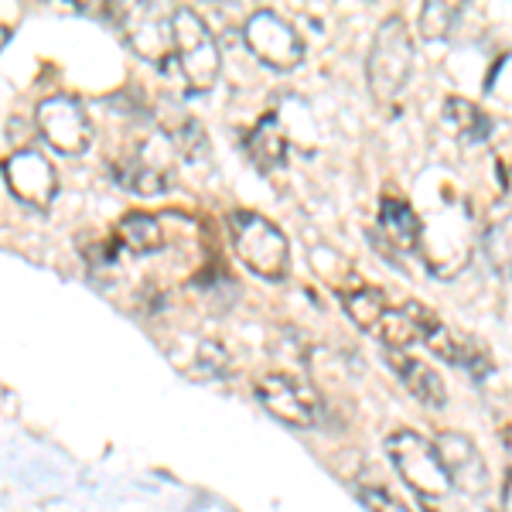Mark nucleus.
<instances>
[{
  "label": "nucleus",
  "mask_w": 512,
  "mask_h": 512,
  "mask_svg": "<svg viewBox=\"0 0 512 512\" xmlns=\"http://www.w3.org/2000/svg\"><path fill=\"white\" fill-rule=\"evenodd\" d=\"M287 147H291V144H287V134H284V127H280L277 113L260 117L243 137L246 158H250L260 171L284 168V164H287Z\"/></svg>",
  "instance_id": "nucleus-13"
},
{
  "label": "nucleus",
  "mask_w": 512,
  "mask_h": 512,
  "mask_svg": "<svg viewBox=\"0 0 512 512\" xmlns=\"http://www.w3.org/2000/svg\"><path fill=\"white\" fill-rule=\"evenodd\" d=\"M502 509L512 512V472L506 475V485H502Z\"/></svg>",
  "instance_id": "nucleus-25"
},
{
  "label": "nucleus",
  "mask_w": 512,
  "mask_h": 512,
  "mask_svg": "<svg viewBox=\"0 0 512 512\" xmlns=\"http://www.w3.org/2000/svg\"><path fill=\"white\" fill-rule=\"evenodd\" d=\"M414 38L400 14H390L379 24L373 48H369V89L379 103H393L396 96L407 89L410 76H414Z\"/></svg>",
  "instance_id": "nucleus-2"
},
{
  "label": "nucleus",
  "mask_w": 512,
  "mask_h": 512,
  "mask_svg": "<svg viewBox=\"0 0 512 512\" xmlns=\"http://www.w3.org/2000/svg\"><path fill=\"white\" fill-rule=\"evenodd\" d=\"M386 362H390L393 373L400 376V383L407 386L420 403H427V407H444L448 390H444V379L437 376V369H431L427 362L414 359V355H403V352H390Z\"/></svg>",
  "instance_id": "nucleus-15"
},
{
  "label": "nucleus",
  "mask_w": 512,
  "mask_h": 512,
  "mask_svg": "<svg viewBox=\"0 0 512 512\" xmlns=\"http://www.w3.org/2000/svg\"><path fill=\"white\" fill-rule=\"evenodd\" d=\"M407 311H410V315H414V321H417L420 342H424L434 355H441V359H444V362H451V366L475 369L478 376L489 373V355L478 349L472 338L451 332V328L444 325V321L437 318L431 308H424L420 301H407Z\"/></svg>",
  "instance_id": "nucleus-11"
},
{
  "label": "nucleus",
  "mask_w": 512,
  "mask_h": 512,
  "mask_svg": "<svg viewBox=\"0 0 512 512\" xmlns=\"http://www.w3.org/2000/svg\"><path fill=\"white\" fill-rule=\"evenodd\" d=\"M229 369V352L226 345L216 342V338H202L198 342V349L192 355V362H188V376L195 379H216Z\"/></svg>",
  "instance_id": "nucleus-21"
},
{
  "label": "nucleus",
  "mask_w": 512,
  "mask_h": 512,
  "mask_svg": "<svg viewBox=\"0 0 512 512\" xmlns=\"http://www.w3.org/2000/svg\"><path fill=\"white\" fill-rule=\"evenodd\" d=\"M458 14H461L458 4H444V0H437V4H424V11H420V31H424L427 41L448 38L454 21H458Z\"/></svg>",
  "instance_id": "nucleus-22"
},
{
  "label": "nucleus",
  "mask_w": 512,
  "mask_h": 512,
  "mask_svg": "<svg viewBox=\"0 0 512 512\" xmlns=\"http://www.w3.org/2000/svg\"><path fill=\"white\" fill-rule=\"evenodd\" d=\"M482 250H485V260H489V267L495 274L512 280V216L492 222V226L485 229Z\"/></svg>",
  "instance_id": "nucleus-19"
},
{
  "label": "nucleus",
  "mask_w": 512,
  "mask_h": 512,
  "mask_svg": "<svg viewBox=\"0 0 512 512\" xmlns=\"http://www.w3.org/2000/svg\"><path fill=\"white\" fill-rule=\"evenodd\" d=\"M434 451L454 489H461L465 495H485V489H489V465H485L482 451L475 448L472 437L444 431L437 434Z\"/></svg>",
  "instance_id": "nucleus-12"
},
{
  "label": "nucleus",
  "mask_w": 512,
  "mask_h": 512,
  "mask_svg": "<svg viewBox=\"0 0 512 512\" xmlns=\"http://www.w3.org/2000/svg\"><path fill=\"white\" fill-rule=\"evenodd\" d=\"M161 239H164V229L158 216H147V212H130L117 222L113 229V246L117 253H154L161 250Z\"/></svg>",
  "instance_id": "nucleus-16"
},
{
  "label": "nucleus",
  "mask_w": 512,
  "mask_h": 512,
  "mask_svg": "<svg viewBox=\"0 0 512 512\" xmlns=\"http://www.w3.org/2000/svg\"><path fill=\"white\" fill-rule=\"evenodd\" d=\"M379 233L386 236V243L393 250H417L420 246V233H424V222L414 212V205L407 198H396V195H383L379 202Z\"/></svg>",
  "instance_id": "nucleus-14"
},
{
  "label": "nucleus",
  "mask_w": 512,
  "mask_h": 512,
  "mask_svg": "<svg viewBox=\"0 0 512 512\" xmlns=\"http://www.w3.org/2000/svg\"><path fill=\"white\" fill-rule=\"evenodd\" d=\"M256 396L277 420L291 427H315L321 417V400L315 386L291 373H267L256 379Z\"/></svg>",
  "instance_id": "nucleus-8"
},
{
  "label": "nucleus",
  "mask_w": 512,
  "mask_h": 512,
  "mask_svg": "<svg viewBox=\"0 0 512 512\" xmlns=\"http://www.w3.org/2000/svg\"><path fill=\"white\" fill-rule=\"evenodd\" d=\"M18 24H21V7L11 4V0H4V4H0V48L11 41Z\"/></svg>",
  "instance_id": "nucleus-24"
},
{
  "label": "nucleus",
  "mask_w": 512,
  "mask_h": 512,
  "mask_svg": "<svg viewBox=\"0 0 512 512\" xmlns=\"http://www.w3.org/2000/svg\"><path fill=\"white\" fill-rule=\"evenodd\" d=\"M175 161L178 151L161 130L158 137H144L134 147H127L113 161V175H117L123 188H130L137 195H161L175 181Z\"/></svg>",
  "instance_id": "nucleus-4"
},
{
  "label": "nucleus",
  "mask_w": 512,
  "mask_h": 512,
  "mask_svg": "<svg viewBox=\"0 0 512 512\" xmlns=\"http://www.w3.org/2000/svg\"><path fill=\"white\" fill-rule=\"evenodd\" d=\"M502 448L512 454V427L509 424H502Z\"/></svg>",
  "instance_id": "nucleus-26"
},
{
  "label": "nucleus",
  "mask_w": 512,
  "mask_h": 512,
  "mask_svg": "<svg viewBox=\"0 0 512 512\" xmlns=\"http://www.w3.org/2000/svg\"><path fill=\"white\" fill-rule=\"evenodd\" d=\"M38 134L48 140L59 154H82L93 144V123H89L86 106L69 93H52L38 103L35 110Z\"/></svg>",
  "instance_id": "nucleus-6"
},
{
  "label": "nucleus",
  "mask_w": 512,
  "mask_h": 512,
  "mask_svg": "<svg viewBox=\"0 0 512 512\" xmlns=\"http://www.w3.org/2000/svg\"><path fill=\"white\" fill-rule=\"evenodd\" d=\"M164 137L171 140V147L178 151V158L185 161H195L205 154V130L198 127V123L192 117H181L175 123H164Z\"/></svg>",
  "instance_id": "nucleus-20"
},
{
  "label": "nucleus",
  "mask_w": 512,
  "mask_h": 512,
  "mask_svg": "<svg viewBox=\"0 0 512 512\" xmlns=\"http://www.w3.org/2000/svg\"><path fill=\"white\" fill-rule=\"evenodd\" d=\"M113 14L123 21L130 48L140 59L168 65L171 52H175V45H171V11H161L154 4H123L113 7Z\"/></svg>",
  "instance_id": "nucleus-9"
},
{
  "label": "nucleus",
  "mask_w": 512,
  "mask_h": 512,
  "mask_svg": "<svg viewBox=\"0 0 512 512\" xmlns=\"http://www.w3.org/2000/svg\"><path fill=\"white\" fill-rule=\"evenodd\" d=\"M390 308V301H386V294L379 291V287H352L349 294H345V315L352 318L355 328H362V332H373L376 321L383 318V311Z\"/></svg>",
  "instance_id": "nucleus-18"
},
{
  "label": "nucleus",
  "mask_w": 512,
  "mask_h": 512,
  "mask_svg": "<svg viewBox=\"0 0 512 512\" xmlns=\"http://www.w3.org/2000/svg\"><path fill=\"white\" fill-rule=\"evenodd\" d=\"M444 123H448V127L465 140V144H482V140H489V134H492L489 113L465 96L444 99Z\"/></svg>",
  "instance_id": "nucleus-17"
},
{
  "label": "nucleus",
  "mask_w": 512,
  "mask_h": 512,
  "mask_svg": "<svg viewBox=\"0 0 512 512\" xmlns=\"http://www.w3.org/2000/svg\"><path fill=\"white\" fill-rule=\"evenodd\" d=\"M4 181L11 195L31 205V209H48L55 202V192H59L55 164L41 151H31V147H21L4 161Z\"/></svg>",
  "instance_id": "nucleus-10"
},
{
  "label": "nucleus",
  "mask_w": 512,
  "mask_h": 512,
  "mask_svg": "<svg viewBox=\"0 0 512 512\" xmlns=\"http://www.w3.org/2000/svg\"><path fill=\"white\" fill-rule=\"evenodd\" d=\"M243 41L246 48L260 59L263 65L277 72H291L304 62V41L294 31L291 21H284L277 11H256L250 21L243 24Z\"/></svg>",
  "instance_id": "nucleus-7"
},
{
  "label": "nucleus",
  "mask_w": 512,
  "mask_h": 512,
  "mask_svg": "<svg viewBox=\"0 0 512 512\" xmlns=\"http://www.w3.org/2000/svg\"><path fill=\"white\" fill-rule=\"evenodd\" d=\"M386 451H390L400 478L424 502H437L448 495L451 482H448V475H444L441 458H437L431 441H424V437L414 431H396L390 434V441H386Z\"/></svg>",
  "instance_id": "nucleus-5"
},
{
  "label": "nucleus",
  "mask_w": 512,
  "mask_h": 512,
  "mask_svg": "<svg viewBox=\"0 0 512 512\" xmlns=\"http://www.w3.org/2000/svg\"><path fill=\"white\" fill-rule=\"evenodd\" d=\"M359 499L366 502L369 512H410V506H403V502L396 499L390 489H383V485H362Z\"/></svg>",
  "instance_id": "nucleus-23"
},
{
  "label": "nucleus",
  "mask_w": 512,
  "mask_h": 512,
  "mask_svg": "<svg viewBox=\"0 0 512 512\" xmlns=\"http://www.w3.org/2000/svg\"><path fill=\"white\" fill-rule=\"evenodd\" d=\"M229 233H233V250L256 277L263 280H284L291 267V243L270 219L260 212L239 209L229 216Z\"/></svg>",
  "instance_id": "nucleus-3"
},
{
  "label": "nucleus",
  "mask_w": 512,
  "mask_h": 512,
  "mask_svg": "<svg viewBox=\"0 0 512 512\" xmlns=\"http://www.w3.org/2000/svg\"><path fill=\"white\" fill-rule=\"evenodd\" d=\"M171 59H175L181 79L192 93H205L219 79V45L212 38L209 24L192 7H175L171 11Z\"/></svg>",
  "instance_id": "nucleus-1"
}]
</instances>
